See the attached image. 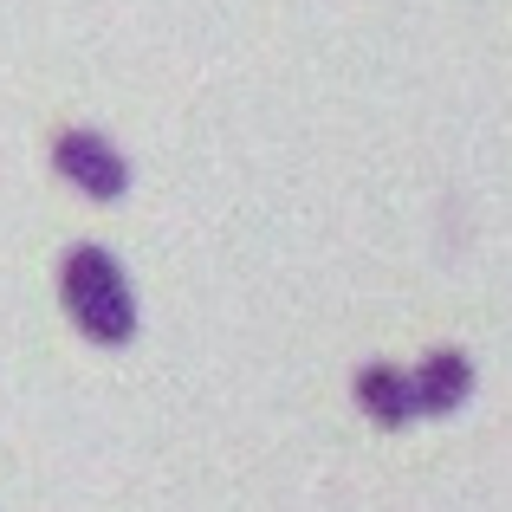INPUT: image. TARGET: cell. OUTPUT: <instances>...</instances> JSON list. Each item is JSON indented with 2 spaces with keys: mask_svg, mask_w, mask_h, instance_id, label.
I'll return each mask as SVG.
<instances>
[{
  "mask_svg": "<svg viewBox=\"0 0 512 512\" xmlns=\"http://www.w3.org/2000/svg\"><path fill=\"white\" fill-rule=\"evenodd\" d=\"M409 389H415V415H454L474 396V357L467 350H428Z\"/></svg>",
  "mask_w": 512,
  "mask_h": 512,
  "instance_id": "3957f363",
  "label": "cell"
},
{
  "mask_svg": "<svg viewBox=\"0 0 512 512\" xmlns=\"http://www.w3.org/2000/svg\"><path fill=\"white\" fill-rule=\"evenodd\" d=\"M59 305L78 325V338L117 350L137 338V292H130L124 266L111 247H72L59 266Z\"/></svg>",
  "mask_w": 512,
  "mask_h": 512,
  "instance_id": "6da1fadb",
  "label": "cell"
},
{
  "mask_svg": "<svg viewBox=\"0 0 512 512\" xmlns=\"http://www.w3.org/2000/svg\"><path fill=\"white\" fill-rule=\"evenodd\" d=\"M357 409L376 428H409L415 422V389L402 363H363L357 370Z\"/></svg>",
  "mask_w": 512,
  "mask_h": 512,
  "instance_id": "277c9868",
  "label": "cell"
},
{
  "mask_svg": "<svg viewBox=\"0 0 512 512\" xmlns=\"http://www.w3.org/2000/svg\"><path fill=\"white\" fill-rule=\"evenodd\" d=\"M52 169H59V182H72L85 201H104V208L130 195L124 150L111 137H98V130H59L52 137Z\"/></svg>",
  "mask_w": 512,
  "mask_h": 512,
  "instance_id": "7a4b0ae2",
  "label": "cell"
}]
</instances>
